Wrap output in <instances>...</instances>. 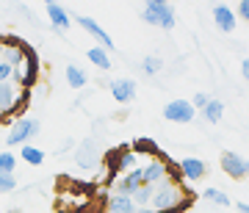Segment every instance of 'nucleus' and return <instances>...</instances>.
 Masks as SVG:
<instances>
[{
	"mask_svg": "<svg viewBox=\"0 0 249 213\" xmlns=\"http://www.w3.org/2000/svg\"><path fill=\"white\" fill-rule=\"evenodd\" d=\"M241 75H244V80H249V58L241 61Z\"/></svg>",
	"mask_w": 249,
	"mask_h": 213,
	"instance_id": "7c9ffc66",
	"label": "nucleus"
},
{
	"mask_svg": "<svg viewBox=\"0 0 249 213\" xmlns=\"http://www.w3.org/2000/svg\"><path fill=\"white\" fill-rule=\"evenodd\" d=\"M142 70L147 72V75H158V72L163 70V61H160L158 55H147L142 61Z\"/></svg>",
	"mask_w": 249,
	"mask_h": 213,
	"instance_id": "a878e982",
	"label": "nucleus"
},
{
	"mask_svg": "<svg viewBox=\"0 0 249 213\" xmlns=\"http://www.w3.org/2000/svg\"><path fill=\"white\" fill-rule=\"evenodd\" d=\"M219 163H222V172L227 175V178H232V180L249 178V160L244 158V155H238V152L224 150L222 158H219Z\"/></svg>",
	"mask_w": 249,
	"mask_h": 213,
	"instance_id": "39448f33",
	"label": "nucleus"
},
{
	"mask_svg": "<svg viewBox=\"0 0 249 213\" xmlns=\"http://www.w3.org/2000/svg\"><path fill=\"white\" fill-rule=\"evenodd\" d=\"M191 205V196H186L180 191L178 183H172L169 178L155 186V196L150 202V211L152 213H180L183 208Z\"/></svg>",
	"mask_w": 249,
	"mask_h": 213,
	"instance_id": "f257e3e1",
	"label": "nucleus"
},
{
	"mask_svg": "<svg viewBox=\"0 0 249 213\" xmlns=\"http://www.w3.org/2000/svg\"><path fill=\"white\" fill-rule=\"evenodd\" d=\"M64 75H67V83H70V89H83V86L89 83L86 72L80 70V67H75V64H67V67H64Z\"/></svg>",
	"mask_w": 249,
	"mask_h": 213,
	"instance_id": "f3484780",
	"label": "nucleus"
},
{
	"mask_svg": "<svg viewBox=\"0 0 249 213\" xmlns=\"http://www.w3.org/2000/svg\"><path fill=\"white\" fill-rule=\"evenodd\" d=\"M208 100H211V97H208V94H205V91H196L194 97H191V106H194L196 111H202V108L208 106Z\"/></svg>",
	"mask_w": 249,
	"mask_h": 213,
	"instance_id": "cd10ccee",
	"label": "nucleus"
},
{
	"mask_svg": "<svg viewBox=\"0 0 249 213\" xmlns=\"http://www.w3.org/2000/svg\"><path fill=\"white\" fill-rule=\"evenodd\" d=\"M235 17H241L244 22H249V0H241L238 9H235Z\"/></svg>",
	"mask_w": 249,
	"mask_h": 213,
	"instance_id": "c756f323",
	"label": "nucleus"
},
{
	"mask_svg": "<svg viewBox=\"0 0 249 213\" xmlns=\"http://www.w3.org/2000/svg\"><path fill=\"white\" fill-rule=\"evenodd\" d=\"M202 196H205V199H211L213 205H219V208H230V202H232V199L224 194L222 188H205Z\"/></svg>",
	"mask_w": 249,
	"mask_h": 213,
	"instance_id": "5701e85b",
	"label": "nucleus"
},
{
	"mask_svg": "<svg viewBox=\"0 0 249 213\" xmlns=\"http://www.w3.org/2000/svg\"><path fill=\"white\" fill-rule=\"evenodd\" d=\"M116 169L119 172H133V169H139V155H136L133 150H122V152H116Z\"/></svg>",
	"mask_w": 249,
	"mask_h": 213,
	"instance_id": "aec40b11",
	"label": "nucleus"
},
{
	"mask_svg": "<svg viewBox=\"0 0 249 213\" xmlns=\"http://www.w3.org/2000/svg\"><path fill=\"white\" fill-rule=\"evenodd\" d=\"M235 19L238 17H235V11H232L230 6H224V3L213 6V22L222 34H232V31H235Z\"/></svg>",
	"mask_w": 249,
	"mask_h": 213,
	"instance_id": "9d476101",
	"label": "nucleus"
},
{
	"mask_svg": "<svg viewBox=\"0 0 249 213\" xmlns=\"http://www.w3.org/2000/svg\"><path fill=\"white\" fill-rule=\"evenodd\" d=\"M19 155H22V160H25V163H31V166L45 163V152L39 150V147H34V144H25V147L19 150Z\"/></svg>",
	"mask_w": 249,
	"mask_h": 213,
	"instance_id": "4be33fe9",
	"label": "nucleus"
},
{
	"mask_svg": "<svg viewBox=\"0 0 249 213\" xmlns=\"http://www.w3.org/2000/svg\"><path fill=\"white\" fill-rule=\"evenodd\" d=\"M111 97L116 103H122V106L133 103L136 100V80L133 78H114L111 80Z\"/></svg>",
	"mask_w": 249,
	"mask_h": 213,
	"instance_id": "6e6552de",
	"label": "nucleus"
},
{
	"mask_svg": "<svg viewBox=\"0 0 249 213\" xmlns=\"http://www.w3.org/2000/svg\"><path fill=\"white\" fill-rule=\"evenodd\" d=\"M86 58H89V61L97 67V70H103V72L111 70V55H108V50H103L100 45L89 47V50H86Z\"/></svg>",
	"mask_w": 249,
	"mask_h": 213,
	"instance_id": "a211bd4d",
	"label": "nucleus"
},
{
	"mask_svg": "<svg viewBox=\"0 0 249 213\" xmlns=\"http://www.w3.org/2000/svg\"><path fill=\"white\" fill-rule=\"evenodd\" d=\"M142 19L147 25H158L163 31L175 28V6L163 3V0H147V6L142 9Z\"/></svg>",
	"mask_w": 249,
	"mask_h": 213,
	"instance_id": "f03ea898",
	"label": "nucleus"
},
{
	"mask_svg": "<svg viewBox=\"0 0 249 213\" xmlns=\"http://www.w3.org/2000/svg\"><path fill=\"white\" fill-rule=\"evenodd\" d=\"M9 213H22V211H9Z\"/></svg>",
	"mask_w": 249,
	"mask_h": 213,
	"instance_id": "f704fd0d",
	"label": "nucleus"
},
{
	"mask_svg": "<svg viewBox=\"0 0 249 213\" xmlns=\"http://www.w3.org/2000/svg\"><path fill=\"white\" fill-rule=\"evenodd\" d=\"M196 116V108L191 106V100H172L163 106V119L166 122H175V124H188L194 122Z\"/></svg>",
	"mask_w": 249,
	"mask_h": 213,
	"instance_id": "20e7f679",
	"label": "nucleus"
},
{
	"mask_svg": "<svg viewBox=\"0 0 249 213\" xmlns=\"http://www.w3.org/2000/svg\"><path fill=\"white\" fill-rule=\"evenodd\" d=\"M142 178H144V186H158L166 180V160H150L147 166H142Z\"/></svg>",
	"mask_w": 249,
	"mask_h": 213,
	"instance_id": "9b49d317",
	"label": "nucleus"
},
{
	"mask_svg": "<svg viewBox=\"0 0 249 213\" xmlns=\"http://www.w3.org/2000/svg\"><path fill=\"white\" fill-rule=\"evenodd\" d=\"M139 208H136L133 196L127 194H111L108 196V213H136Z\"/></svg>",
	"mask_w": 249,
	"mask_h": 213,
	"instance_id": "2eb2a0df",
	"label": "nucleus"
},
{
	"mask_svg": "<svg viewBox=\"0 0 249 213\" xmlns=\"http://www.w3.org/2000/svg\"><path fill=\"white\" fill-rule=\"evenodd\" d=\"M39 130H42L39 119H31V116L14 119L9 136H6V144H9V147H25V144H31L34 136H39Z\"/></svg>",
	"mask_w": 249,
	"mask_h": 213,
	"instance_id": "7ed1b4c3",
	"label": "nucleus"
},
{
	"mask_svg": "<svg viewBox=\"0 0 249 213\" xmlns=\"http://www.w3.org/2000/svg\"><path fill=\"white\" fill-rule=\"evenodd\" d=\"M19 91L22 89H17L11 80L9 83H0V114H11L14 111V103H17Z\"/></svg>",
	"mask_w": 249,
	"mask_h": 213,
	"instance_id": "4468645a",
	"label": "nucleus"
},
{
	"mask_svg": "<svg viewBox=\"0 0 249 213\" xmlns=\"http://www.w3.org/2000/svg\"><path fill=\"white\" fill-rule=\"evenodd\" d=\"M133 152L136 155H152V160L158 158V160H166L163 158V152H160V147L152 139H147V136H142V139H136L133 142Z\"/></svg>",
	"mask_w": 249,
	"mask_h": 213,
	"instance_id": "dca6fc26",
	"label": "nucleus"
},
{
	"mask_svg": "<svg viewBox=\"0 0 249 213\" xmlns=\"http://www.w3.org/2000/svg\"><path fill=\"white\" fill-rule=\"evenodd\" d=\"M142 186H144V178H142V166H139V169H133V172H127L124 178H119V183H116V194L133 196Z\"/></svg>",
	"mask_w": 249,
	"mask_h": 213,
	"instance_id": "f8f14e48",
	"label": "nucleus"
},
{
	"mask_svg": "<svg viewBox=\"0 0 249 213\" xmlns=\"http://www.w3.org/2000/svg\"><path fill=\"white\" fill-rule=\"evenodd\" d=\"M152 196H155V186H142V188H139V191L133 194L136 208H150Z\"/></svg>",
	"mask_w": 249,
	"mask_h": 213,
	"instance_id": "b1692460",
	"label": "nucleus"
},
{
	"mask_svg": "<svg viewBox=\"0 0 249 213\" xmlns=\"http://www.w3.org/2000/svg\"><path fill=\"white\" fill-rule=\"evenodd\" d=\"M202 116H205V122H222V116H224V103L222 100H208V106L202 108Z\"/></svg>",
	"mask_w": 249,
	"mask_h": 213,
	"instance_id": "412c9836",
	"label": "nucleus"
},
{
	"mask_svg": "<svg viewBox=\"0 0 249 213\" xmlns=\"http://www.w3.org/2000/svg\"><path fill=\"white\" fill-rule=\"evenodd\" d=\"M75 163L80 169H94L100 163V152H97V144L86 139V142H80V147L75 150Z\"/></svg>",
	"mask_w": 249,
	"mask_h": 213,
	"instance_id": "1a4fd4ad",
	"label": "nucleus"
},
{
	"mask_svg": "<svg viewBox=\"0 0 249 213\" xmlns=\"http://www.w3.org/2000/svg\"><path fill=\"white\" fill-rule=\"evenodd\" d=\"M11 75H14V67L6 64V61H0V83H9Z\"/></svg>",
	"mask_w": 249,
	"mask_h": 213,
	"instance_id": "c85d7f7f",
	"label": "nucleus"
},
{
	"mask_svg": "<svg viewBox=\"0 0 249 213\" xmlns=\"http://www.w3.org/2000/svg\"><path fill=\"white\" fill-rule=\"evenodd\" d=\"M45 11H47V17H50V22H53V28H58V31H67L72 25L70 11L64 9V6H58V3H47Z\"/></svg>",
	"mask_w": 249,
	"mask_h": 213,
	"instance_id": "ddd939ff",
	"label": "nucleus"
},
{
	"mask_svg": "<svg viewBox=\"0 0 249 213\" xmlns=\"http://www.w3.org/2000/svg\"><path fill=\"white\" fill-rule=\"evenodd\" d=\"M14 169H17V155L14 152H0V175H14Z\"/></svg>",
	"mask_w": 249,
	"mask_h": 213,
	"instance_id": "393cba45",
	"label": "nucleus"
},
{
	"mask_svg": "<svg viewBox=\"0 0 249 213\" xmlns=\"http://www.w3.org/2000/svg\"><path fill=\"white\" fill-rule=\"evenodd\" d=\"M14 188H17L14 175H0V194H9V191H14Z\"/></svg>",
	"mask_w": 249,
	"mask_h": 213,
	"instance_id": "bb28decb",
	"label": "nucleus"
},
{
	"mask_svg": "<svg viewBox=\"0 0 249 213\" xmlns=\"http://www.w3.org/2000/svg\"><path fill=\"white\" fill-rule=\"evenodd\" d=\"M136 213H152V211H150V208H139Z\"/></svg>",
	"mask_w": 249,
	"mask_h": 213,
	"instance_id": "473e14b6",
	"label": "nucleus"
},
{
	"mask_svg": "<svg viewBox=\"0 0 249 213\" xmlns=\"http://www.w3.org/2000/svg\"><path fill=\"white\" fill-rule=\"evenodd\" d=\"M75 22H78V25L83 28V31H86L89 36H94V39L100 42V47H103V50H108V53H111V50H116L114 39H111V36L103 31V25H97V22H94L91 17H86V14H78V17H75Z\"/></svg>",
	"mask_w": 249,
	"mask_h": 213,
	"instance_id": "423d86ee",
	"label": "nucleus"
},
{
	"mask_svg": "<svg viewBox=\"0 0 249 213\" xmlns=\"http://www.w3.org/2000/svg\"><path fill=\"white\" fill-rule=\"evenodd\" d=\"M3 50H6V45H3V42H0V61H3Z\"/></svg>",
	"mask_w": 249,
	"mask_h": 213,
	"instance_id": "72a5a7b5",
	"label": "nucleus"
},
{
	"mask_svg": "<svg viewBox=\"0 0 249 213\" xmlns=\"http://www.w3.org/2000/svg\"><path fill=\"white\" fill-rule=\"evenodd\" d=\"M22 58H25V42H9L6 50H3V61L11 64V67H17Z\"/></svg>",
	"mask_w": 249,
	"mask_h": 213,
	"instance_id": "6ab92c4d",
	"label": "nucleus"
},
{
	"mask_svg": "<svg viewBox=\"0 0 249 213\" xmlns=\"http://www.w3.org/2000/svg\"><path fill=\"white\" fill-rule=\"evenodd\" d=\"M238 213H249V205L247 202H238Z\"/></svg>",
	"mask_w": 249,
	"mask_h": 213,
	"instance_id": "2f4dec72",
	"label": "nucleus"
},
{
	"mask_svg": "<svg viewBox=\"0 0 249 213\" xmlns=\"http://www.w3.org/2000/svg\"><path fill=\"white\" fill-rule=\"evenodd\" d=\"M178 169H180V178L188 180V183H196V180H202L205 175H208V163H205L202 158H194V155L183 158L178 163Z\"/></svg>",
	"mask_w": 249,
	"mask_h": 213,
	"instance_id": "0eeeda50",
	"label": "nucleus"
}]
</instances>
